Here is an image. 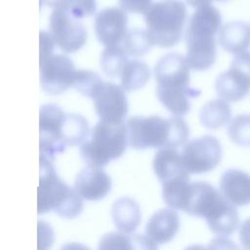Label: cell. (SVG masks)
Returning a JSON list of instances; mask_svg holds the SVG:
<instances>
[{
  "label": "cell",
  "mask_w": 250,
  "mask_h": 250,
  "mask_svg": "<svg viewBox=\"0 0 250 250\" xmlns=\"http://www.w3.org/2000/svg\"><path fill=\"white\" fill-rule=\"evenodd\" d=\"M189 69L186 57L177 53L166 54L155 63L157 99L173 115H186L189 100L200 95V91L189 87Z\"/></svg>",
  "instance_id": "6da1fadb"
},
{
  "label": "cell",
  "mask_w": 250,
  "mask_h": 250,
  "mask_svg": "<svg viewBox=\"0 0 250 250\" xmlns=\"http://www.w3.org/2000/svg\"><path fill=\"white\" fill-rule=\"evenodd\" d=\"M183 211L204 218L209 229L220 236L233 233L239 225L236 207L229 203L220 190L206 182L190 184Z\"/></svg>",
  "instance_id": "7a4b0ae2"
},
{
  "label": "cell",
  "mask_w": 250,
  "mask_h": 250,
  "mask_svg": "<svg viewBox=\"0 0 250 250\" xmlns=\"http://www.w3.org/2000/svg\"><path fill=\"white\" fill-rule=\"evenodd\" d=\"M129 146L135 149L177 148L188 143L189 128L177 115L168 118L157 115H135L127 123Z\"/></svg>",
  "instance_id": "3957f363"
},
{
  "label": "cell",
  "mask_w": 250,
  "mask_h": 250,
  "mask_svg": "<svg viewBox=\"0 0 250 250\" xmlns=\"http://www.w3.org/2000/svg\"><path fill=\"white\" fill-rule=\"evenodd\" d=\"M222 27V16L214 6L197 9L186 29V60L195 71L210 68L217 58L215 35Z\"/></svg>",
  "instance_id": "277c9868"
},
{
  "label": "cell",
  "mask_w": 250,
  "mask_h": 250,
  "mask_svg": "<svg viewBox=\"0 0 250 250\" xmlns=\"http://www.w3.org/2000/svg\"><path fill=\"white\" fill-rule=\"evenodd\" d=\"M82 210L83 198L58 176L53 160L40 155L38 214L54 211L61 217L72 219Z\"/></svg>",
  "instance_id": "5b68a950"
},
{
  "label": "cell",
  "mask_w": 250,
  "mask_h": 250,
  "mask_svg": "<svg viewBox=\"0 0 250 250\" xmlns=\"http://www.w3.org/2000/svg\"><path fill=\"white\" fill-rule=\"evenodd\" d=\"M128 141L127 125L123 121L100 120L91 138L80 146V154L88 167L102 169L123 155Z\"/></svg>",
  "instance_id": "8992f818"
},
{
  "label": "cell",
  "mask_w": 250,
  "mask_h": 250,
  "mask_svg": "<svg viewBox=\"0 0 250 250\" xmlns=\"http://www.w3.org/2000/svg\"><path fill=\"white\" fill-rule=\"evenodd\" d=\"M188 12L180 0H161L152 3L144 15L146 30L154 45L171 48L182 38Z\"/></svg>",
  "instance_id": "52a82bcc"
},
{
  "label": "cell",
  "mask_w": 250,
  "mask_h": 250,
  "mask_svg": "<svg viewBox=\"0 0 250 250\" xmlns=\"http://www.w3.org/2000/svg\"><path fill=\"white\" fill-rule=\"evenodd\" d=\"M217 96L226 102H238L250 92V52L236 55L227 71L215 81Z\"/></svg>",
  "instance_id": "ba28073f"
},
{
  "label": "cell",
  "mask_w": 250,
  "mask_h": 250,
  "mask_svg": "<svg viewBox=\"0 0 250 250\" xmlns=\"http://www.w3.org/2000/svg\"><path fill=\"white\" fill-rule=\"evenodd\" d=\"M181 154L189 174H204L214 170L220 163L222 146L217 138L205 135L188 142Z\"/></svg>",
  "instance_id": "9c48e42d"
},
{
  "label": "cell",
  "mask_w": 250,
  "mask_h": 250,
  "mask_svg": "<svg viewBox=\"0 0 250 250\" xmlns=\"http://www.w3.org/2000/svg\"><path fill=\"white\" fill-rule=\"evenodd\" d=\"M49 27L56 45L64 53L79 51L88 38L86 27L79 19L62 8L53 9Z\"/></svg>",
  "instance_id": "30bf717a"
},
{
  "label": "cell",
  "mask_w": 250,
  "mask_h": 250,
  "mask_svg": "<svg viewBox=\"0 0 250 250\" xmlns=\"http://www.w3.org/2000/svg\"><path fill=\"white\" fill-rule=\"evenodd\" d=\"M65 113L55 104H47L39 110V150L40 155L54 160L57 154L64 151L61 132Z\"/></svg>",
  "instance_id": "8fae6325"
},
{
  "label": "cell",
  "mask_w": 250,
  "mask_h": 250,
  "mask_svg": "<svg viewBox=\"0 0 250 250\" xmlns=\"http://www.w3.org/2000/svg\"><path fill=\"white\" fill-rule=\"evenodd\" d=\"M39 65L41 87L48 95H61L72 87L77 70L67 56L52 55Z\"/></svg>",
  "instance_id": "7c38bea8"
},
{
  "label": "cell",
  "mask_w": 250,
  "mask_h": 250,
  "mask_svg": "<svg viewBox=\"0 0 250 250\" xmlns=\"http://www.w3.org/2000/svg\"><path fill=\"white\" fill-rule=\"evenodd\" d=\"M121 86L112 82L102 81L92 97L95 111L100 120L123 121L128 113V102Z\"/></svg>",
  "instance_id": "4fadbf2b"
},
{
  "label": "cell",
  "mask_w": 250,
  "mask_h": 250,
  "mask_svg": "<svg viewBox=\"0 0 250 250\" xmlns=\"http://www.w3.org/2000/svg\"><path fill=\"white\" fill-rule=\"evenodd\" d=\"M127 24L126 11L116 7L105 8L96 15L95 33L98 40L106 47L118 45L127 33Z\"/></svg>",
  "instance_id": "5bb4252c"
},
{
  "label": "cell",
  "mask_w": 250,
  "mask_h": 250,
  "mask_svg": "<svg viewBox=\"0 0 250 250\" xmlns=\"http://www.w3.org/2000/svg\"><path fill=\"white\" fill-rule=\"evenodd\" d=\"M74 188L83 199L100 200L109 192L111 179L102 169L87 167L76 175Z\"/></svg>",
  "instance_id": "9a60e30c"
},
{
  "label": "cell",
  "mask_w": 250,
  "mask_h": 250,
  "mask_svg": "<svg viewBox=\"0 0 250 250\" xmlns=\"http://www.w3.org/2000/svg\"><path fill=\"white\" fill-rule=\"evenodd\" d=\"M220 191L234 206L250 204V175L238 169L225 171L220 179Z\"/></svg>",
  "instance_id": "2e32d148"
},
{
  "label": "cell",
  "mask_w": 250,
  "mask_h": 250,
  "mask_svg": "<svg viewBox=\"0 0 250 250\" xmlns=\"http://www.w3.org/2000/svg\"><path fill=\"white\" fill-rule=\"evenodd\" d=\"M154 174L164 184L175 180H189V173L186 169L182 154L176 148H160L152 160Z\"/></svg>",
  "instance_id": "e0dca14e"
},
{
  "label": "cell",
  "mask_w": 250,
  "mask_h": 250,
  "mask_svg": "<svg viewBox=\"0 0 250 250\" xmlns=\"http://www.w3.org/2000/svg\"><path fill=\"white\" fill-rule=\"evenodd\" d=\"M180 228V219L173 209L155 212L146 226V235L157 244L167 243L174 238Z\"/></svg>",
  "instance_id": "ac0fdd59"
},
{
  "label": "cell",
  "mask_w": 250,
  "mask_h": 250,
  "mask_svg": "<svg viewBox=\"0 0 250 250\" xmlns=\"http://www.w3.org/2000/svg\"><path fill=\"white\" fill-rule=\"evenodd\" d=\"M218 41L228 53H244L250 47V25L239 21L227 22L219 30Z\"/></svg>",
  "instance_id": "d6986e66"
},
{
  "label": "cell",
  "mask_w": 250,
  "mask_h": 250,
  "mask_svg": "<svg viewBox=\"0 0 250 250\" xmlns=\"http://www.w3.org/2000/svg\"><path fill=\"white\" fill-rule=\"evenodd\" d=\"M113 224L119 232L131 234L141 223V209L138 203L129 197L117 199L111 208Z\"/></svg>",
  "instance_id": "ffe728a7"
},
{
  "label": "cell",
  "mask_w": 250,
  "mask_h": 250,
  "mask_svg": "<svg viewBox=\"0 0 250 250\" xmlns=\"http://www.w3.org/2000/svg\"><path fill=\"white\" fill-rule=\"evenodd\" d=\"M90 135V126L85 117L77 113H65L61 137L65 146H82Z\"/></svg>",
  "instance_id": "44dd1931"
},
{
  "label": "cell",
  "mask_w": 250,
  "mask_h": 250,
  "mask_svg": "<svg viewBox=\"0 0 250 250\" xmlns=\"http://www.w3.org/2000/svg\"><path fill=\"white\" fill-rule=\"evenodd\" d=\"M231 108L228 102L217 99L206 103L200 109V123L209 130H216L230 122Z\"/></svg>",
  "instance_id": "7402d4cb"
},
{
  "label": "cell",
  "mask_w": 250,
  "mask_h": 250,
  "mask_svg": "<svg viewBox=\"0 0 250 250\" xmlns=\"http://www.w3.org/2000/svg\"><path fill=\"white\" fill-rule=\"evenodd\" d=\"M151 73L148 65L140 60H129L120 74V86L125 92L142 89L150 79Z\"/></svg>",
  "instance_id": "603a6c76"
},
{
  "label": "cell",
  "mask_w": 250,
  "mask_h": 250,
  "mask_svg": "<svg viewBox=\"0 0 250 250\" xmlns=\"http://www.w3.org/2000/svg\"><path fill=\"white\" fill-rule=\"evenodd\" d=\"M129 55L119 45L108 46L104 49L100 58V65L103 72L110 77H119L125 64L128 62Z\"/></svg>",
  "instance_id": "cb8c5ba5"
},
{
  "label": "cell",
  "mask_w": 250,
  "mask_h": 250,
  "mask_svg": "<svg viewBox=\"0 0 250 250\" xmlns=\"http://www.w3.org/2000/svg\"><path fill=\"white\" fill-rule=\"evenodd\" d=\"M123 48L129 56L140 58L146 55L154 45L148 31L143 28H132L123 39Z\"/></svg>",
  "instance_id": "d4e9b609"
},
{
  "label": "cell",
  "mask_w": 250,
  "mask_h": 250,
  "mask_svg": "<svg viewBox=\"0 0 250 250\" xmlns=\"http://www.w3.org/2000/svg\"><path fill=\"white\" fill-rule=\"evenodd\" d=\"M189 187V180H175L162 184L163 199L170 209L183 211Z\"/></svg>",
  "instance_id": "484cf974"
},
{
  "label": "cell",
  "mask_w": 250,
  "mask_h": 250,
  "mask_svg": "<svg viewBox=\"0 0 250 250\" xmlns=\"http://www.w3.org/2000/svg\"><path fill=\"white\" fill-rule=\"evenodd\" d=\"M41 4L48 7L62 8L76 19L90 17L97 10L96 0H40Z\"/></svg>",
  "instance_id": "4316f807"
},
{
  "label": "cell",
  "mask_w": 250,
  "mask_h": 250,
  "mask_svg": "<svg viewBox=\"0 0 250 250\" xmlns=\"http://www.w3.org/2000/svg\"><path fill=\"white\" fill-rule=\"evenodd\" d=\"M229 140L240 146H250V114H238L228 126Z\"/></svg>",
  "instance_id": "83f0119b"
},
{
  "label": "cell",
  "mask_w": 250,
  "mask_h": 250,
  "mask_svg": "<svg viewBox=\"0 0 250 250\" xmlns=\"http://www.w3.org/2000/svg\"><path fill=\"white\" fill-rule=\"evenodd\" d=\"M103 81L101 76L91 70L78 69L76 71L72 88L85 97L91 98L97 86Z\"/></svg>",
  "instance_id": "f1b7e54d"
},
{
  "label": "cell",
  "mask_w": 250,
  "mask_h": 250,
  "mask_svg": "<svg viewBox=\"0 0 250 250\" xmlns=\"http://www.w3.org/2000/svg\"><path fill=\"white\" fill-rule=\"evenodd\" d=\"M98 250H134L131 234L108 232L101 238Z\"/></svg>",
  "instance_id": "f546056e"
},
{
  "label": "cell",
  "mask_w": 250,
  "mask_h": 250,
  "mask_svg": "<svg viewBox=\"0 0 250 250\" xmlns=\"http://www.w3.org/2000/svg\"><path fill=\"white\" fill-rule=\"evenodd\" d=\"M53 240L54 233L52 228L44 222H38V250H49Z\"/></svg>",
  "instance_id": "4dcf8cb0"
},
{
  "label": "cell",
  "mask_w": 250,
  "mask_h": 250,
  "mask_svg": "<svg viewBox=\"0 0 250 250\" xmlns=\"http://www.w3.org/2000/svg\"><path fill=\"white\" fill-rule=\"evenodd\" d=\"M121 9L134 14H146L152 5V0H118Z\"/></svg>",
  "instance_id": "1f68e13d"
},
{
  "label": "cell",
  "mask_w": 250,
  "mask_h": 250,
  "mask_svg": "<svg viewBox=\"0 0 250 250\" xmlns=\"http://www.w3.org/2000/svg\"><path fill=\"white\" fill-rule=\"evenodd\" d=\"M40 40V57L39 63H42L48 58L53 55V50L56 46V43L52 37V35L46 31H40L39 34Z\"/></svg>",
  "instance_id": "d6a6232c"
},
{
  "label": "cell",
  "mask_w": 250,
  "mask_h": 250,
  "mask_svg": "<svg viewBox=\"0 0 250 250\" xmlns=\"http://www.w3.org/2000/svg\"><path fill=\"white\" fill-rule=\"evenodd\" d=\"M207 250H240L238 245L226 236L213 238L207 246Z\"/></svg>",
  "instance_id": "836d02e7"
},
{
  "label": "cell",
  "mask_w": 250,
  "mask_h": 250,
  "mask_svg": "<svg viewBox=\"0 0 250 250\" xmlns=\"http://www.w3.org/2000/svg\"><path fill=\"white\" fill-rule=\"evenodd\" d=\"M134 250H158L157 243L146 235L131 234Z\"/></svg>",
  "instance_id": "e575fe53"
},
{
  "label": "cell",
  "mask_w": 250,
  "mask_h": 250,
  "mask_svg": "<svg viewBox=\"0 0 250 250\" xmlns=\"http://www.w3.org/2000/svg\"><path fill=\"white\" fill-rule=\"evenodd\" d=\"M238 234L243 250H250V218L241 224Z\"/></svg>",
  "instance_id": "d590c367"
},
{
  "label": "cell",
  "mask_w": 250,
  "mask_h": 250,
  "mask_svg": "<svg viewBox=\"0 0 250 250\" xmlns=\"http://www.w3.org/2000/svg\"><path fill=\"white\" fill-rule=\"evenodd\" d=\"M60 250H91L87 246L81 244V243H76V242H70L62 245Z\"/></svg>",
  "instance_id": "8d00e7d4"
},
{
  "label": "cell",
  "mask_w": 250,
  "mask_h": 250,
  "mask_svg": "<svg viewBox=\"0 0 250 250\" xmlns=\"http://www.w3.org/2000/svg\"><path fill=\"white\" fill-rule=\"evenodd\" d=\"M212 1L213 0H186V2L189 6H191L193 8H196V9L203 8V7H206V6H210Z\"/></svg>",
  "instance_id": "74e56055"
},
{
  "label": "cell",
  "mask_w": 250,
  "mask_h": 250,
  "mask_svg": "<svg viewBox=\"0 0 250 250\" xmlns=\"http://www.w3.org/2000/svg\"><path fill=\"white\" fill-rule=\"evenodd\" d=\"M185 250H207V247H204V246L198 245V244H194V245H190V246L187 247Z\"/></svg>",
  "instance_id": "f35d334b"
},
{
  "label": "cell",
  "mask_w": 250,
  "mask_h": 250,
  "mask_svg": "<svg viewBox=\"0 0 250 250\" xmlns=\"http://www.w3.org/2000/svg\"><path fill=\"white\" fill-rule=\"evenodd\" d=\"M216 1H218V2H225V1H228V0H216Z\"/></svg>",
  "instance_id": "ab89813d"
}]
</instances>
